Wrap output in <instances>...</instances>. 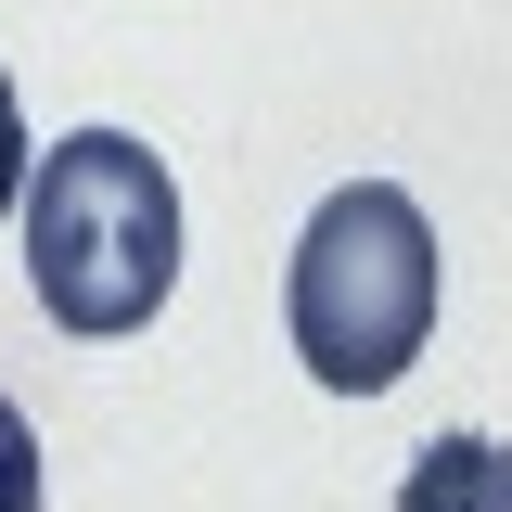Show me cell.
<instances>
[{
	"label": "cell",
	"instance_id": "1",
	"mask_svg": "<svg viewBox=\"0 0 512 512\" xmlns=\"http://www.w3.org/2000/svg\"><path fill=\"white\" fill-rule=\"evenodd\" d=\"M26 282L64 333H141L180 282V180L128 128H64L26 180Z\"/></svg>",
	"mask_w": 512,
	"mask_h": 512
},
{
	"label": "cell",
	"instance_id": "2",
	"mask_svg": "<svg viewBox=\"0 0 512 512\" xmlns=\"http://www.w3.org/2000/svg\"><path fill=\"white\" fill-rule=\"evenodd\" d=\"M282 333L333 397H384L436 333V231L397 180H346L282 256Z\"/></svg>",
	"mask_w": 512,
	"mask_h": 512
},
{
	"label": "cell",
	"instance_id": "3",
	"mask_svg": "<svg viewBox=\"0 0 512 512\" xmlns=\"http://www.w3.org/2000/svg\"><path fill=\"white\" fill-rule=\"evenodd\" d=\"M397 512H512V448H500V436H436V448H410Z\"/></svg>",
	"mask_w": 512,
	"mask_h": 512
},
{
	"label": "cell",
	"instance_id": "4",
	"mask_svg": "<svg viewBox=\"0 0 512 512\" xmlns=\"http://www.w3.org/2000/svg\"><path fill=\"white\" fill-rule=\"evenodd\" d=\"M0 512H39V423L0 397Z\"/></svg>",
	"mask_w": 512,
	"mask_h": 512
},
{
	"label": "cell",
	"instance_id": "5",
	"mask_svg": "<svg viewBox=\"0 0 512 512\" xmlns=\"http://www.w3.org/2000/svg\"><path fill=\"white\" fill-rule=\"evenodd\" d=\"M26 154H39V141H26V103H13V77H0V218L26 205V180H39Z\"/></svg>",
	"mask_w": 512,
	"mask_h": 512
}]
</instances>
